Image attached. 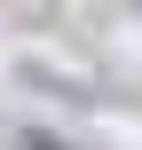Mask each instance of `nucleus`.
<instances>
[{
	"label": "nucleus",
	"instance_id": "nucleus-1",
	"mask_svg": "<svg viewBox=\"0 0 142 150\" xmlns=\"http://www.w3.org/2000/svg\"><path fill=\"white\" fill-rule=\"evenodd\" d=\"M16 150H71V142H63V134H47V127H24V134H16Z\"/></svg>",
	"mask_w": 142,
	"mask_h": 150
}]
</instances>
